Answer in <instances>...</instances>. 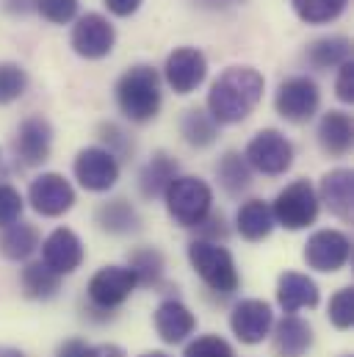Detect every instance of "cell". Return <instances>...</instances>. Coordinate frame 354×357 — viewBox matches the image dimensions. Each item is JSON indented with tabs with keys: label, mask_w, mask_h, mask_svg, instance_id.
<instances>
[{
	"label": "cell",
	"mask_w": 354,
	"mask_h": 357,
	"mask_svg": "<svg viewBox=\"0 0 354 357\" xmlns=\"http://www.w3.org/2000/svg\"><path fill=\"white\" fill-rule=\"evenodd\" d=\"M266 81L255 67H227L208 91V114L216 125L244 122L263 100Z\"/></svg>",
	"instance_id": "obj_1"
},
{
	"label": "cell",
	"mask_w": 354,
	"mask_h": 357,
	"mask_svg": "<svg viewBox=\"0 0 354 357\" xmlns=\"http://www.w3.org/2000/svg\"><path fill=\"white\" fill-rule=\"evenodd\" d=\"M116 105L130 122H150L161 111V75L150 64H136L116 81Z\"/></svg>",
	"instance_id": "obj_2"
},
{
	"label": "cell",
	"mask_w": 354,
	"mask_h": 357,
	"mask_svg": "<svg viewBox=\"0 0 354 357\" xmlns=\"http://www.w3.org/2000/svg\"><path fill=\"white\" fill-rule=\"evenodd\" d=\"M188 264H191V268L199 274V280L210 291H216L222 296L238 291V285H241V277H238V268H236V261H233L230 250L222 247L219 241H208V238L191 241Z\"/></svg>",
	"instance_id": "obj_3"
},
{
	"label": "cell",
	"mask_w": 354,
	"mask_h": 357,
	"mask_svg": "<svg viewBox=\"0 0 354 357\" xmlns=\"http://www.w3.org/2000/svg\"><path fill=\"white\" fill-rule=\"evenodd\" d=\"M164 199H167L169 216L175 219L177 225H183V227H199L210 216L213 188L202 178L183 175V178L172 180V185L167 188Z\"/></svg>",
	"instance_id": "obj_4"
},
{
	"label": "cell",
	"mask_w": 354,
	"mask_h": 357,
	"mask_svg": "<svg viewBox=\"0 0 354 357\" xmlns=\"http://www.w3.org/2000/svg\"><path fill=\"white\" fill-rule=\"evenodd\" d=\"M318 208H321V202H318L313 183L293 180L277 194L271 213H274V225H279L285 230H305L318 219Z\"/></svg>",
	"instance_id": "obj_5"
},
{
	"label": "cell",
	"mask_w": 354,
	"mask_h": 357,
	"mask_svg": "<svg viewBox=\"0 0 354 357\" xmlns=\"http://www.w3.org/2000/svg\"><path fill=\"white\" fill-rule=\"evenodd\" d=\"M247 164L263 175H285L293 164V144L274 128H266L261 133L252 136L244 153Z\"/></svg>",
	"instance_id": "obj_6"
},
{
	"label": "cell",
	"mask_w": 354,
	"mask_h": 357,
	"mask_svg": "<svg viewBox=\"0 0 354 357\" xmlns=\"http://www.w3.org/2000/svg\"><path fill=\"white\" fill-rule=\"evenodd\" d=\"M274 105H277V114L288 122H307L316 116L318 105H321V91L316 86L313 78L307 75H293L288 81L279 84L277 97H274Z\"/></svg>",
	"instance_id": "obj_7"
},
{
	"label": "cell",
	"mask_w": 354,
	"mask_h": 357,
	"mask_svg": "<svg viewBox=\"0 0 354 357\" xmlns=\"http://www.w3.org/2000/svg\"><path fill=\"white\" fill-rule=\"evenodd\" d=\"M136 277L128 266H102L88 280V302L105 313L116 310L136 291Z\"/></svg>",
	"instance_id": "obj_8"
},
{
	"label": "cell",
	"mask_w": 354,
	"mask_h": 357,
	"mask_svg": "<svg viewBox=\"0 0 354 357\" xmlns=\"http://www.w3.org/2000/svg\"><path fill=\"white\" fill-rule=\"evenodd\" d=\"M352 258V241L341 230H318L305 244V264L316 271H341Z\"/></svg>",
	"instance_id": "obj_9"
},
{
	"label": "cell",
	"mask_w": 354,
	"mask_h": 357,
	"mask_svg": "<svg viewBox=\"0 0 354 357\" xmlns=\"http://www.w3.org/2000/svg\"><path fill=\"white\" fill-rule=\"evenodd\" d=\"M28 199L42 216H64L75 205V188L59 172H42L39 178L31 180Z\"/></svg>",
	"instance_id": "obj_10"
},
{
	"label": "cell",
	"mask_w": 354,
	"mask_h": 357,
	"mask_svg": "<svg viewBox=\"0 0 354 357\" xmlns=\"http://www.w3.org/2000/svg\"><path fill=\"white\" fill-rule=\"evenodd\" d=\"M114 45H116V31L108 22V17L94 14V11L78 17L72 28V50L81 59H88V61L105 59L114 50Z\"/></svg>",
	"instance_id": "obj_11"
},
{
	"label": "cell",
	"mask_w": 354,
	"mask_h": 357,
	"mask_svg": "<svg viewBox=\"0 0 354 357\" xmlns=\"http://www.w3.org/2000/svg\"><path fill=\"white\" fill-rule=\"evenodd\" d=\"M208 75V59L199 47H175L167 59L164 78L175 94H191Z\"/></svg>",
	"instance_id": "obj_12"
},
{
	"label": "cell",
	"mask_w": 354,
	"mask_h": 357,
	"mask_svg": "<svg viewBox=\"0 0 354 357\" xmlns=\"http://www.w3.org/2000/svg\"><path fill=\"white\" fill-rule=\"evenodd\" d=\"M75 178L86 191H108L119 180V161L105 147H84L75 155Z\"/></svg>",
	"instance_id": "obj_13"
},
{
	"label": "cell",
	"mask_w": 354,
	"mask_h": 357,
	"mask_svg": "<svg viewBox=\"0 0 354 357\" xmlns=\"http://www.w3.org/2000/svg\"><path fill=\"white\" fill-rule=\"evenodd\" d=\"M230 327L236 333V338L241 344H263V338L271 335V327H274V313H271V305L263 299H241L236 302L233 313H230Z\"/></svg>",
	"instance_id": "obj_14"
},
{
	"label": "cell",
	"mask_w": 354,
	"mask_h": 357,
	"mask_svg": "<svg viewBox=\"0 0 354 357\" xmlns=\"http://www.w3.org/2000/svg\"><path fill=\"white\" fill-rule=\"evenodd\" d=\"M14 155L25 167H39L50 158L53 150V125L45 116H28L20 122L14 136Z\"/></svg>",
	"instance_id": "obj_15"
},
{
	"label": "cell",
	"mask_w": 354,
	"mask_h": 357,
	"mask_svg": "<svg viewBox=\"0 0 354 357\" xmlns=\"http://www.w3.org/2000/svg\"><path fill=\"white\" fill-rule=\"evenodd\" d=\"M84 241L78 238L75 230L70 227H56L45 241H42V264L53 268L56 274H72L84 264Z\"/></svg>",
	"instance_id": "obj_16"
},
{
	"label": "cell",
	"mask_w": 354,
	"mask_h": 357,
	"mask_svg": "<svg viewBox=\"0 0 354 357\" xmlns=\"http://www.w3.org/2000/svg\"><path fill=\"white\" fill-rule=\"evenodd\" d=\"M318 299H321L318 296V285L307 274H302V271H282L279 274V280H277V302L288 316H293L302 307H316Z\"/></svg>",
	"instance_id": "obj_17"
},
{
	"label": "cell",
	"mask_w": 354,
	"mask_h": 357,
	"mask_svg": "<svg viewBox=\"0 0 354 357\" xmlns=\"http://www.w3.org/2000/svg\"><path fill=\"white\" fill-rule=\"evenodd\" d=\"M318 202L330 208L332 216L349 222L354 208V175L352 169H332L321 178V188L316 191Z\"/></svg>",
	"instance_id": "obj_18"
},
{
	"label": "cell",
	"mask_w": 354,
	"mask_h": 357,
	"mask_svg": "<svg viewBox=\"0 0 354 357\" xmlns=\"http://www.w3.org/2000/svg\"><path fill=\"white\" fill-rule=\"evenodd\" d=\"M197 327L194 313L180 299H164L155 307V333L164 344H183Z\"/></svg>",
	"instance_id": "obj_19"
},
{
	"label": "cell",
	"mask_w": 354,
	"mask_h": 357,
	"mask_svg": "<svg viewBox=\"0 0 354 357\" xmlns=\"http://www.w3.org/2000/svg\"><path fill=\"white\" fill-rule=\"evenodd\" d=\"M313 347V327L299 316H285L274 327L277 357H305Z\"/></svg>",
	"instance_id": "obj_20"
},
{
	"label": "cell",
	"mask_w": 354,
	"mask_h": 357,
	"mask_svg": "<svg viewBox=\"0 0 354 357\" xmlns=\"http://www.w3.org/2000/svg\"><path fill=\"white\" fill-rule=\"evenodd\" d=\"M352 116L346 111H327L318 122V144L327 155L344 158L352 150Z\"/></svg>",
	"instance_id": "obj_21"
},
{
	"label": "cell",
	"mask_w": 354,
	"mask_h": 357,
	"mask_svg": "<svg viewBox=\"0 0 354 357\" xmlns=\"http://www.w3.org/2000/svg\"><path fill=\"white\" fill-rule=\"evenodd\" d=\"M177 178V161L169 155V153H155L147 164H144V169H141V175H139V191H141V197H147V199H158V197H164L167 194V188L172 185V180Z\"/></svg>",
	"instance_id": "obj_22"
},
{
	"label": "cell",
	"mask_w": 354,
	"mask_h": 357,
	"mask_svg": "<svg viewBox=\"0 0 354 357\" xmlns=\"http://www.w3.org/2000/svg\"><path fill=\"white\" fill-rule=\"evenodd\" d=\"M305 59L316 70H335L352 61V42L346 36H321L307 45Z\"/></svg>",
	"instance_id": "obj_23"
},
{
	"label": "cell",
	"mask_w": 354,
	"mask_h": 357,
	"mask_svg": "<svg viewBox=\"0 0 354 357\" xmlns=\"http://www.w3.org/2000/svg\"><path fill=\"white\" fill-rule=\"evenodd\" d=\"M236 227L247 241H263L274 230L271 205L263 199H247L236 213Z\"/></svg>",
	"instance_id": "obj_24"
},
{
	"label": "cell",
	"mask_w": 354,
	"mask_h": 357,
	"mask_svg": "<svg viewBox=\"0 0 354 357\" xmlns=\"http://www.w3.org/2000/svg\"><path fill=\"white\" fill-rule=\"evenodd\" d=\"M97 225L111 236H128V233L139 230L141 219H139L136 208L128 199L116 197V199H108L97 208Z\"/></svg>",
	"instance_id": "obj_25"
},
{
	"label": "cell",
	"mask_w": 354,
	"mask_h": 357,
	"mask_svg": "<svg viewBox=\"0 0 354 357\" xmlns=\"http://www.w3.org/2000/svg\"><path fill=\"white\" fill-rule=\"evenodd\" d=\"M39 250V230L28 222H14L0 233V252L8 261H25Z\"/></svg>",
	"instance_id": "obj_26"
},
{
	"label": "cell",
	"mask_w": 354,
	"mask_h": 357,
	"mask_svg": "<svg viewBox=\"0 0 354 357\" xmlns=\"http://www.w3.org/2000/svg\"><path fill=\"white\" fill-rule=\"evenodd\" d=\"M180 136L191 144V147H210L219 136V125L213 122V116L202 108H188L180 119Z\"/></svg>",
	"instance_id": "obj_27"
},
{
	"label": "cell",
	"mask_w": 354,
	"mask_h": 357,
	"mask_svg": "<svg viewBox=\"0 0 354 357\" xmlns=\"http://www.w3.org/2000/svg\"><path fill=\"white\" fill-rule=\"evenodd\" d=\"M20 285L28 299H53L61 288V274H56L45 264H28L20 274Z\"/></svg>",
	"instance_id": "obj_28"
},
{
	"label": "cell",
	"mask_w": 354,
	"mask_h": 357,
	"mask_svg": "<svg viewBox=\"0 0 354 357\" xmlns=\"http://www.w3.org/2000/svg\"><path fill=\"white\" fill-rule=\"evenodd\" d=\"M216 178H219L222 188H224L227 194H241V191H247L249 183H252V167L247 164V158H244L241 153L230 150V153H224L222 161L216 164Z\"/></svg>",
	"instance_id": "obj_29"
},
{
	"label": "cell",
	"mask_w": 354,
	"mask_h": 357,
	"mask_svg": "<svg viewBox=\"0 0 354 357\" xmlns=\"http://www.w3.org/2000/svg\"><path fill=\"white\" fill-rule=\"evenodd\" d=\"M128 268L133 271L139 285H155L164 277V255L155 247H139L128 255Z\"/></svg>",
	"instance_id": "obj_30"
},
{
	"label": "cell",
	"mask_w": 354,
	"mask_h": 357,
	"mask_svg": "<svg viewBox=\"0 0 354 357\" xmlns=\"http://www.w3.org/2000/svg\"><path fill=\"white\" fill-rule=\"evenodd\" d=\"M291 6H293L296 17L302 22H307V25H324V22L338 20L346 11L349 0H291Z\"/></svg>",
	"instance_id": "obj_31"
},
{
	"label": "cell",
	"mask_w": 354,
	"mask_h": 357,
	"mask_svg": "<svg viewBox=\"0 0 354 357\" xmlns=\"http://www.w3.org/2000/svg\"><path fill=\"white\" fill-rule=\"evenodd\" d=\"M25 89H28V73L14 61H3L0 64V105L20 100Z\"/></svg>",
	"instance_id": "obj_32"
},
{
	"label": "cell",
	"mask_w": 354,
	"mask_h": 357,
	"mask_svg": "<svg viewBox=\"0 0 354 357\" xmlns=\"http://www.w3.org/2000/svg\"><path fill=\"white\" fill-rule=\"evenodd\" d=\"M327 316L332 321L335 330H349L354 321V291L352 288H341L327 307Z\"/></svg>",
	"instance_id": "obj_33"
},
{
	"label": "cell",
	"mask_w": 354,
	"mask_h": 357,
	"mask_svg": "<svg viewBox=\"0 0 354 357\" xmlns=\"http://www.w3.org/2000/svg\"><path fill=\"white\" fill-rule=\"evenodd\" d=\"M183 357H236L233 355V347L222 338V335H199L194 338L188 347H185V355Z\"/></svg>",
	"instance_id": "obj_34"
},
{
	"label": "cell",
	"mask_w": 354,
	"mask_h": 357,
	"mask_svg": "<svg viewBox=\"0 0 354 357\" xmlns=\"http://www.w3.org/2000/svg\"><path fill=\"white\" fill-rule=\"evenodd\" d=\"M36 11L53 25H67L78 14V0H36Z\"/></svg>",
	"instance_id": "obj_35"
},
{
	"label": "cell",
	"mask_w": 354,
	"mask_h": 357,
	"mask_svg": "<svg viewBox=\"0 0 354 357\" xmlns=\"http://www.w3.org/2000/svg\"><path fill=\"white\" fill-rule=\"evenodd\" d=\"M22 208H25L22 194H20L14 185L0 183V227H8V225H14V222H20Z\"/></svg>",
	"instance_id": "obj_36"
},
{
	"label": "cell",
	"mask_w": 354,
	"mask_h": 357,
	"mask_svg": "<svg viewBox=\"0 0 354 357\" xmlns=\"http://www.w3.org/2000/svg\"><path fill=\"white\" fill-rule=\"evenodd\" d=\"M100 139L108 144L105 150L116 158V150H119V155H130L133 153V142L128 139V133L122 130V128H116V125H102L100 128Z\"/></svg>",
	"instance_id": "obj_37"
},
{
	"label": "cell",
	"mask_w": 354,
	"mask_h": 357,
	"mask_svg": "<svg viewBox=\"0 0 354 357\" xmlns=\"http://www.w3.org/2000/svg\"><path fill=\"white\" fill-rule=\"evenodd\" d=\"M335 94H338V100H341V102H352L354 100V67H352V61H346L344 67H338Z\"/></svg>",
	"instance_id": "obj_38"
},
{
	"label": "cell",
	"mask_w": 354,
	"mask_h": 357,
	"mask_svg": "<svg viewBox=\"0 0 354 357\" xmlns=\"http://www.w3.org/2000/svg\"><path fill=\"white\" fill-rule=\"evenodd\" d=\"M91 355V347L81 338H70L64 341L59 349H56V357H88Z\"/></svg>",
	"instance_id": "obj_39"
},
{
	"label": "cell",
	"mask_w": 354,
	"mask_h": 357,
	"mask_svg": "<svg viewBox=\"0 0 354 357\" xmlns=\"http://www.w3.org/2000/svg\"><path fill=\"white\" fill-rule=\"evenodd\" d=\"M102 3H105L108 11L116 14V17H130V14H136V11L141 8V0H102Z\"/></svg>",
	"instance_id": "obj_40"
},
{
	"label": "cell",
	"mask_w": 354,
	"mask_h": 357,
	"mask_svg": "<svg viewBox=\"0 0 354 357\" xmlns=\"http://www.w3.org/2000/svg\"><path fill=\"white\" fill-rule=\"evenodd\" d=\"M3 8H6L8 14H20V17H25V14L36 11V0H3Z\"/></svg>",
	"instance_id": "obj_41"
},
{
	"label": "cell",
	"mask_w": 354,
	"mask_h": 357,
	"mask_svg": "<svg viewBox=\"0 0 354 357\" xmlns=\"http://www.w3.org/2000/svg\"><path fill=\"white\" fill-rule=\"evenodd\" d=\"M199 8H210V11H222V8H233V6H241L247 0H194Z\"/></svg>",
	"instance_id": "obj_42"
},
{
	"label": "cell",
	"mask_w": 354,
	"mask_h": 357,
	"mask_svg": "<svg viewBox=\"0 0 354 357\" xmlns=\"http://www.w3.org/2000/svg\"><path fill=\"white\" fill-rule=\"evenodd\" d=\"M88 357H125V349L116 344H100V347H91Z\"/></svg>",
	"instance_id": "obj_43"
},
{
	"label": "cell",
	"mask_w": 354,
	"mask_h": 357,
	"mask_svg": "<svg viewBox=\"0 0 354 357\" xmlns=\"http://www.w3.org/2000/svg\"><path fill=\"white\" fill-rule=\"evenodd\" d=\"M0 357H25L20 349H14V347H3L0 344Z\"/></svg>",
	"instance_id": "obj_44"
},
{
	"label": "cell",
	"mask_w": 354,
	"mask_h": 357,
	"mask_svg": "<svg viewBox=\"0 0 354 357\" xmlns=\"http://www.w3.org/2000/svg\"><path fill=\"white\" fill-rule=\"evenodd\" d=\"M141 357H169L167 352H144Z\"/></svg>",
	"instance_id": "obj_45"
}]
</instances>
